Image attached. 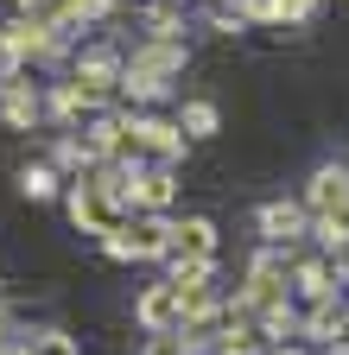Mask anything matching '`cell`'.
Listing matches in <instances>:
<instances>
[{
	"label": "cell",
	"mask_w": 349,
	"mask_h": 355,
	"mask_svg": "<svg viewBox=\"0 0 349 355\" xmlns=\"http://www.w3.org/2000/svg\"><path fill=\"white\" fill-rule=\"evenodd\" d=\"M19 191H26V197H51V191H58L51 165H26V171H19Z\"/></svg>",
	"instance_id": "4"
},
{
	"label": "cell",
	"mask_w": 349,
	"mask_h": 355,
	"mask_svg": "<svg viewBox=\"0 0 349 355\" xmlns=\"http://www.w3.org/2000/svg\"><path fill=\"white\" fill-rule=\"evenodd\" d=\"M305 209H312V216H349V171L324 165L312 178V191H305Z\"/></svg>",
	"instance_id": "1"
},
{
	"label": "cell",
	"mask_w": 349,
	"mask_h": 355,
	"mask_svg": "<svg viewBox=\"0 0 349 355\" xmlns=\"http://www.w3.org/2000/svg\"><path fill=\"white\" fill-rule=\"evenodd\" d=\"M305 216H312V209H298V203H267V209H260V235H267V241H298Z\"/></svg>",
	"instance_id": "3"
},
{
	"label": "cell",
	"mask_w": 349,
	"mask_h": 355,
	"mask_svg": "<svg viewBox=\"0 0 349 355\" xmlns=\"http://www.w3.org/2000/svg\"><path fill=\"white\" fill-rule=\"evenodd\" d=\"M185 121H191L197 133H216V108H210V102H191V108H185Z\"/></svg>",
	"instance_id": "5"
},
{
	"label": "cell",
	"mask_w": 349,
	"mask_h": 355,
	"mask_svg": "<svg viewBox=\"0 0 349 355\" xmlns=\"http://www.w3.org/2000/svg\"><path fill=\"white\" fill-rule=\"evenodd\" d=\"M140 324L159 336V330H178L185 324V298H178V286H153L146 298H140Z\"/></svg>",
	"instance_id": "2"
}]
</instances>
